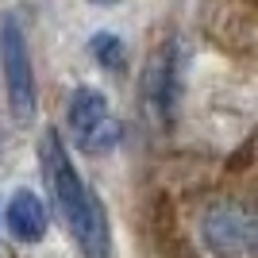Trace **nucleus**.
Returning <instances> with one entry per match:
<instances>
[{
    "label": "nucleus",
    "mask_w": 258,
    "mask_h": 258,
    "mask_svg": "<svg viewBox=\"0 0 258 258\" xmlns=\"http://www.w3.org/2000/svg\"><path fill=\"white\" fill-rule=\"evenodd\" d=\"M39 166L50 185L54 205L62 208L66 227L77 239V250L85 258H112V227H108V212L100 205V197L81 181L74 158L66 154V143L58 139V131H43L39 139Z\"/></svg>",
    "instance_id": "obj_1"
},
{
    "label": "nucleus",
    "mask_w": 258,
    "mask_h": 258,
    "mask_svg": "<svg viewBox=\"0 0 258 258\" xmlns=\"http://www.w3.org/2000/svg\"><path fill=\"white\" fill-rule=\"evenodd\" d=\"M89 4H116V0H89Z\"/></svg>",
    "instance_id": "obj_8"
},
{
    "label": "nucleus",
    "mask_w": 258,
    "mask_h": 258,
    "mask_svg": "<svg viewBox=\"0 0 258 258\" xmlns=\"http://www.w3.org/2000/svg\"><path fill=\"white\" fill-rule=\"evenodd\" d=\"M201 243L212 258H250L258 247L254 208L235 197H220L201 212Z\"/></svg>",
    "instance_id": "obj_3"
},
{
    "label": "nucleus",
    "mask_w": 258,
    "mask_h": 258,
    "mask_svg": "<svg viewBox=\"0 0 258 258\" xmlns=\"http://www.w3.org/2000/svg\"><path fill=\"white\" fill-rule=\"evenodd\" d=\"M66 119H70L77 151H85V154H108V151H116L119 139H123V123L116 119L108 97L89 85L74 89Z\"/></svg>",
    "instance_id": "obj_4"
},
{
    "label": "nucleus",
    "mask_w": 258,
    "mask_h": 258,
    "mask_svg": "<svg viewBox=\"0 0 258 258\" xmlns=\"http://www.w3.org/2000/svg\"><path fill=\"white\" fill-rule=\"evenodd\" d=\"M4 224H8V235L20 239V243H43L46 227H50L43 197L31 193V189L12 193V201L4 205Z\"/></svg>",
    "instance_id": "obj_6"
},
{
    "label": "nucleus",
    "mask_w": 258,
    "mask_h": 258,
    "mask_svg": "<svg viewBox=\"0 0 258 258\" xmlns=\"http://www.w3.org/2000/svg\"><path fill=\"white\" fill-rule=\"evenodd\" d=\"M89 50H93V58H97V66L108 70V74H119V70L127 66V50H123V43H119V35H112V31H97L93 39H89Z\"/></svg>",
    "instance_id": "obj_7"
},
{
    "label": "nucleus",
    "mask_w": 258,
    "mask_h": 258,
    "mask_svg": "<svg viewBox=\"0 0 258 258\" xmlns=\"http://www.w3.org/2000/svg\"><path fill=\"white\" fill-rule=\"evenodd\" d=\"M143 108L154 123H173V112H177V100H181V43L177 39H166V43L154 46V54L143 66Z\"/></svg>",
    "instance_id": "obj_5"
},
{
    "label": "nucleus",
    "mask_w": 258,
    "mask_h": 258,
    "mask_svg": "<svg viewBox=\"0 0 258 258\" xmlns=\"http://www.w3.org/2000/svg\"><path fill=\"white\" fill-rule=\"evenodd\" d=\"M0 77H4V97H8L16 123H31L35 108H39V85H35V66L23 23L12 12L0 16Z\"/></svg>",
    "instance_id": "obj_2"
}]
</instances>
